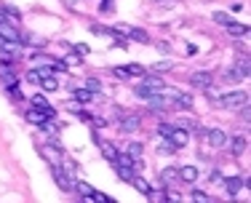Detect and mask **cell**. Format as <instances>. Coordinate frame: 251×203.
<instances>
[{
	"mask_svg": "<svg viewBox=\"0 0 251 203\" xmlns=\"http://www.w3.org/2000/svg\"><path fill=\"white\" fill-rule=\"evenodd\" d=\"M222 77H225V83H238V80H241V77L235 75V70H225Z\"/></svg>",
	"mask_w": 251,
	"mask_h": 203,
	"instance_id": "obj_34",
	"label": "cell"
},
{
	"mask_svg": "<svg viewBox=\"0 0 251 203\" xmlns=\"http://www.w3.org/2000/svg\"><path fill=\"white\" fill-rule=\"evenodd\" d=\"M131 182H134V187L139 190L142 195H150V193H152V190H150V184H147L145 179H136V177H134V179H131Z\"/></svg>",
	"mask_w": 251,
	"mask_h": 203,
	"instance_id": "obj_24",
	"label": "cell"
},
{
	"mask_svg": "<svg viewBox=\"0 0 251 203\" xmlns=\"http://www.w3.org/2000/svg\"><path fill=\"white\" fill-rule=\"evenodd\" d=\"M70 49H73L77 56H86V53H88V46L86 43H75V46H70Z\"/></svg>",
	"mask_w": 251,
	"mask_h": 203,
	"instance_id": "obj_33",
	"label": "cell"
},
{
	"mask_svg": "<svg viewBox=\"0 0 251 203\" xmlns=\"http://www.w3.org/2000/svg\"><path fill=\"white\" fill-rule=\"evenodd\" d=\"M126 73H128V75H147V70L145 67H142V64H126Z\"/></svg>",
	"mask_w": 251,
	"mask_h": 203,
	"instance_id": "obj_26",
	"label": "cell"
},
{
	"mask_svg": "<svg viewBox=\"0 0 251 203\" xmlns=\"http://www.w3.org/2000/svg\"><path fill=\"white\" fill-rule=\"evenodd\" d=\"M53 182H56V187L62 190V193H75V179L62 169V163L53 166Z\"/></svg>",
	"mask_w": 251,
	"mask_h": 203,
	"instance_id": "obj_2",
	"label": "cell"
},
{
	"mask_svg": "<svg viewBox=\"0 0 251 203\" xmlns=\"http://www.w3.org/2000/svg\"><path fill=\"white\" fill-rule=\"evenodd\" d=\"M142 86H145L150 94H163L166 91V83L160 80V77H155V75H142Z\"/></svg>",
	"mask_w": 251,
	"mask_h": 203,
	"instance_id": "obj_5",
	"label": "cell"
},
{
	"mask_svg": "<svg viewBox=\"0 0 251 203\" xmlns=\"http://www.w3.org/2000/svg\"><path fill=\"white\" fill-rule=\"evenodd\" d=\"M118 35L121 38H128V40H136V43H150V35L145 29H136V27H128V25H118Z\"/></svg>",
	"mask_w": 251,
	"mask_h": 203,
	"instance_id": "obj_3",
	"label": "cell"
},
{
	"mask_svg": "<svg viewBox=\"0 0 251 203\" xmlns=\"http://www.w3.org/2000/svg\"><path fill=\"white\" fill-rule=\"evenodd\" d=\"M211 80H214V77L208 73H203V70H198V73L190 75V83H193L195 88H201V91H208V88H211Z\"/></svg>",
	"mask_w": 251,
	"mask_h": 203,
	"instance_id": "obj_6",
	"label": "cell"
},
{
	"mask_svg": "<svg viewBox=\"0 0 251 203\" xmlns=\"http://www.w3.org/2000/svg\"><path fill=\"white\" fill-rule=\"evenodd\" d=\"M160 182L163 184H179L182 179H179V169L176 166H166V169H160Z\"/></svg>",
	"mask_w": 251,
	"mask_h": 203,
	"instance_id": "obj_8",
	"label": "cell"
},
{
	"mask_svg": "<svg viewBox=\"0 0 251 203\" xmlns=\"http://www.w3.org/2000/svg\"><path fill=\"white\" fill-rule=\"evenodd\" d=\"M203 139H206L211 147H225L227 145V134L222 128H206L203 131Z\"/></svg>",
	"mask_w": 251,
	"mask_h": 203,
	"instance_id": "obj_4",
	"label": "cell"
},
{
	"mask_svg": "<svg viewBox=\"0 0 251 203\" xmlns=\"http://www.w3.org/2000/svg\"><path fill=\"white\" fill-rule=\"evenodd\" d=\"M8 97L14 99V102H22V99H25V97H22V91H19L16 86H8Z\"/></svg>",
	"mask_w": 251,
	"mask_h": 203,
	"instance_id": "obj_35",
	"label": "cell"
},
{
	"mask_svg": "<svg viewBox=\"0 0 251 203\" xmlns=\"http://www.w3.org/2000/svg\"><path fill=\"white\" fill-rule=\"evenodd\" d=\"M27 80H29V83H38V67L29 70V73H27Z\"/></svg>",
	"mask_w": 251,
	"mask_h": 203,
	"instance_id": "obj_38",
	"label": "cell"
},
{
	"mask_svg": "<svg viewBox=\"0 0 251 203\" xmlns=\"http://www.w3.org/2000/svg\"><path fill=\"white\" fill-rule=\"evenodd\" d=\"M171 67H174V64H171V62H158V64H152V73H169V70Z\"/></svg>",
	"mask_w": 251,
	"mask_h": 203,
	"instance_id": "obj_28",
	"label": "cell"
},
{
	"mask_svg": "<svg viewBox=\"0 0 251 203\" xmlns=\"http://www.w3.org/2000/svg\"><path fill=\"white\" fill-rule=\"evenodd\" d=\"M227 32L232 35V38H243V35H249V27L246 25H238V22H227Z\"/></svg>",
	"mask_w": 251,
	"mask_h": 203,
	"instance_id": "obj_15",
	"label": "cell"
},
{
	"mask_svg": "<svg viewBox=\"0 0 251 203\" xmlns=\"http://www.w3.org/2000/svg\"><path fill=\"white\" fill-rule=\"evenodd\" d=\"M232 70H235V75H238V77H241V80H243V77H249V73H251V64L246 62V59H241V62H238V64H235V67H232Z\"/></svg>",
	"mask_w": 251,
	"mask_h": 203,
	"instance_id": "obj_21",
	"label": "cell"
},
{
	"mask_svg": "<svg viewBox=\"0 0 251 203\" xmlns=\"http://www.w3.org/2000/svg\"><path fill=\"white\" fill-rule=\"evenodd\" d=\"M214 22H217V25H222V27H225L227 22H232V19H230V16L225 14V11H214Z\"/></svg>",
	"mask_w": 251,
	"mask_h": 203,
	"instance_id": "obj_29",
	"label": "cell"
},
{
	"mask_svg": "<svg viewBox=\"0 0 251 203\" xmlns=\"http://www.w3.org/2000/svg\"><path fill=\"white\" fill-rule=\"evenodd\" d=\"M88 91H91V94H99L101 91V83L97 80V77H88Z\"/></svg>",
	"mask_w": 251,
	"mask_h": 203,
	"instance_id": "obj_32",
	"label": "cell"
},
{
	"mask_svg": "<svg viewBox=\"0 0 251 203\" xmlns=\"http://www.w3.org/2000/svg\"><path fill=\"white\" fill-rule=\"evenodd\" d=\"M193 201H198V203H211V198H208L206 193H201V190H195V193H193Z\"/></svg>",
	"mask_w": 251,
	"mask_h": 203,
	"instance_id": "obj_37",
	"label": "cell"
},
{
	"mask_svg": "<svg viewBox=\"0 0 251 203\" xmlns=\"http://www.w3.org/2000/svg\"><path fill=\"white\" fill-rule=\"evenodd\" d=\"M139 123H142L139 115H126L121 121V131H136V128H139Z\"/></svg>",
	"mask_w": 251,
	"mask_h": 203,
	"instance_id": "obj_14",
	"label": "cell"
},
{
	"mask_svg": "<svg viewBox=\"0 0 251 203\" xmlns=\"http://www.w3.org/2000/svg\"><path fill=\"white\" fill-rule=\"evenodd\" d=\"M32 104L38 107V110H43L49 118H56V110H53V107H51V104H49V102H46L43 97H40V94H35V97H32Z\"/></svg>",
	"mask_w": 251,
	"mask_h": 203,
	"instance_id": "obj_12",
	"label": "cell"
},
{
	"mask_svg": "<svg viewBox=\"0 0 251 203\" xmlns=\"http://www.w3.org/2000/svg\"><path fill=\"white\" fill-rule=\"evenodd\" d=\"M171 131H174V126H171V123H158V134H160V136H166V139H169Z\"/></svg>",
	"mask_w": 251,
	"mask_h": 203,
	"instance_id": "obj_31",
	"label": "cell"
},
{
	"mask_svg": "<svg viewBox=\"0 0 251 203\" xmlns=\"http://www.w3.org/2000/svg\"><path fill=\"white\" fill-rule=\"evenodd\" d=\"M25 118L32 123V126H46V123H49V115H46L43 110H38V107H32V110H29Z\"/></svg>",
	"mask_w": 251,
	"mask_h": 203,
	"instance_id": "obj_11",
	"label": "cell"
},
{
	"mask_svg": "<svg viewBox=\"0 0 251 203\" xmlns=\"http://www.w3.org/2000/svg\"><path fill=\"white\" fill-rule=\"evenodd\" d=\"M230 152L232 155H243V152H246V136H232V139H230Z\"/></svg>",
	"mask_w": 251,
	"mask_h": 203,
	"instance_id": "obj_13",
	"label": "cell"
},
{
	"mask_svg": "<svg viewBox=\"0 0 251 203\" xmlns=\"http://www.w3.org/2000/svg\"><path fill=\"white\" fill-rule=\"evenodd\" d=\"M128 155L136 160V166H142V145H139V142H131V145H128Z\"/></svg>",
	"mask_w": 251,
	"mask_h": 203,
	"instance_id": "obj_22",
	"label": "cell"
},
{
	"mask_svg": "<svg viewBox=\"0 0 251 203\" xmlns=\"http://www.w3.org/2000/svg\"><path fill=\"white\" fill-rule=\"evenodd\" d=\"M174 107H184V110H190V107H193V97H187V94H176V91H174Z\"/></svg>",
	"mask_w": 251,
	"mask_h": 203,
	"instance_id": "obj_20",
	"label": "cell"
},
{
	"mask_svg": "<svg viewBox=\"0 0 251 203\" xmlns=\"http://www.w3.org/2000/svg\"><path fill=\"white\" fill-rule=\"evenodd\" d=\"M243 184H246V182H243L241 177H230V179H225V187H227V193H230V195H235L238 190L243 187Z\"/></svg>",
	"mask_w": 251,
	"mask_h": 203,
	"instance_id": "obj_18",
	"label": "cell"
},
{
	"mask_svg": "<svg viewBox=\"0 0 251 203\" xmlns=\"http://www.w3.org/2000/svg\"><path fill=\"white\" fill-rule=\"evenodd\" d=\"M75 190H77V193H80L88 203H94V187H91V184H86V182H80V179H77V182H75Z\"/></svg>",
	"mask_w": 251,
	"mask_h": 203,
	"instance_id": "obj_17",
	"label": "cell"
},
{
	"mask_svg": "<svg viewBox=\"0 0 251 203\" xmlns=\"http://www.w3.org/2000/svg\"><path fill=\"white\" fill-rule=\"evenodd\" d=\"M3 19H5V8L0 5V22H3Z\"/></svg>",
	"mask_w": 251,
	"mask_h": 203,
	"instance_id": "obj_39",
	"label": "cell"
},
{
	"mask_svg": "<svg viewBox=\"0 0 251 203\" xmlns=\"http://www.w3.org/2000/svg\"><path fill=\"white\" fill-rule=\"evenodd\" d=\"M115 166V171H118V177L126 179V182H131L134 179V169H128V166H121V163H112Z\"/></svg>",
	"mask_w": 251,
	"mask_h": 203,
	"instance_id": "obj_23",
	"label": "cell"
},
{
	"mask_svg": "<svg viewBox=\"0 0 251 203\" xmlns=\"http://www.w3.org/2000/svg\"><path fill=\"white\" fill-rule=\"evenodd\" d=\"M0 77L5 80V86H16V75H14V70H11L8 64H0Z\"/></svg>",
	"mask_w": 251,
	"mask_h": 203,
	"instance_id": "obj_19",
	"label": "cell"
},
{
	"mask_svg": "<svg viewBox=\"0 0 251 203\" xmlns=\"http://www.w3.org/2000/svg\"><path fill=\"white\" fill-rule=\"evenodd\" d=\"M219 104H222L225 110H241V107L249 104V94L246 91H230L219 99Z\"/></svg>",
	"mask_w": 251,
	"mask_h": 203,
	"instance_id": "obj_1",
	"label": "cell"
},
{
	"mask_svg": "<svg viewBox=\"0 0 251 203\" xmlns=\"http://www.w3.org/2000/svg\"><path fill=\"white\" fill-rule=\"evenodd\" d=\"M179 179L182 182H198V169L195 166H184V169H179Z\"/></svg>",
	"mask_w": 251,
	"mask_h": 203,
	"instance_id": "obj_16",
	"label": "cell"
},
{
	"mask_svg": "<svg viewBox=\"0 0 251 203\" xmlns=\"http://www.w3.org/2000/svg\"><path fill=\"white\" fill-rule=\"evenodd\" d=\"M112 75H115L118 80H126V77H131L128 73H126V67H112Z\"/></svg>",
	"mask_w": 251,
	"mask_h": 203,
	"instance_id": "obj_36",
	"label": "cell"
},
{
	"mask_svg": "<svg viewBox=\"0 0 251 203\" xmlns=\"http://www.w3.org/2000/svg\"><path fill=\"white\" fill-rule=\"evenodd\" d=\"M40 155H43V158H49L51 166H59V163H62V150H59V147L43 145V147H40Z\"/></svg>",
	"mask_w": 251,
	"mask_h": 203,
	"instance_id": "obj_9",
	"label": "cell"
},
{
	"mask_svg": "<svg viewBox=\"0 0 251 203\" xmlns=\"http://www.w3.org/2000/svg\"><path fill=\"white\" fill-rule=\"evenodd\" d=\"M169 139H171V145H174V147H184L190 142V131L187 128H174L169 134Z\"/></svg>",
	"mask_w": 251,
	"mask_h": 203,
	"instance_id": "obj_10",
	"label": "cell"
},
{
	"mask_svg": "<svg viewBox=\"0 0 251 203\" xmlns=\"http://www.w3.org/2000/svg\"><path fill=\"white\" fill-rule=\"evenodd\" d=\"M94 142H97V147H99L101 158L110 160V163H112V160H115V155H118V147H115V145H110V142H104V139H99V136H97Z\"/></svg>",
	"mask_w": 251,
	"mask_h": 203,
	"instance_id": "obj_7",
	"label": "cell"
},
{
	"mask_svg": "<svg viewBox=\"0 0 251 203\" xmlns=\"http://www.w3.org/2000/svg\"><path fill=\"white\" fill-rule=\"evenodd\" d=\"M73 94H75V99H77V102H91V99H94V94L88 91V88H75Z\"/></svg>",
	"mask_w": 251,
	"mask_h": 203,
	"instance_id": "obj_25",
	"label": "cell"
},
{
	"mask_svg": "<svg viewBox=\"0 0 251 203\" xmlns=\"http://www.w3.org/2000/svg\"><path fill=\"white\" fill-rule=\"evenodd\" d=\"M155 5H160V8H179L182 0H155Z\"/></svg>",
	"mask_w": 251,
	"mask_h": 203,
	"instance_id": "obj_27",
	"label": "cell"
},
{
	"mask_svg": "<svg viewBox=\"0 0 251 203\" xmlns=\"http://www.w3.org/2000/svg\"><path fill=\"white\" fill-rule=\"evenodd\" d=\"M136 97H139V99H145V102H150V99L155 97V94H150L145 86H136Z\"/></svg>",
	"mask_w": 251,
	"mask_h": 203,
	"instance_id": "obj_30",
	"label": "cell"
}]
</instances>
